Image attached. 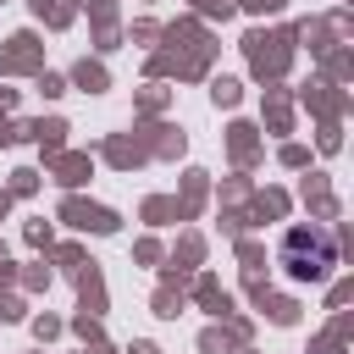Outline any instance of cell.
Here are the masks:
<instances>
[{"label": "cell", "instance_id": "cell-1", "mask_svg": "<svg viewBox=\"0 0 354 354\" xmlns=\"http://www.w3.org/2000/svg\"><path fill=\"white\" fill-rule=\"evenodd\" d=\"M332 260H337V249H332V232H321V227H299V232H288V243H282V266H288V277H299V282L326 277Z\"/></svg>", "mask_w": 354, "mask_h": 354}]
</instances>
